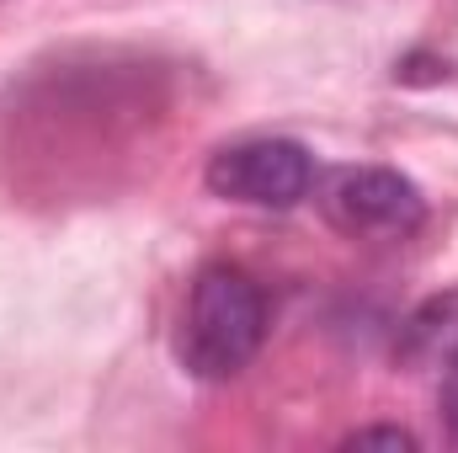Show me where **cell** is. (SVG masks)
Listing matches in <instances>:
<instances>
[{
  "label": "cell",
  "mask_w": 458,
  "mask_h": 453,
  "mask_svg": "<svg viewBox=\"0 0 458 453\" xmlns=\"http://www.w3.org/2000/svg\"><path fill=\"white\" fill-rule=\"evenodd\" d=\"M267 326H272L267 288L245 267L214 261L198 272L187 294V310L176 326V363L203 384H229L267 346Z\"/></svg>",
  "instance_id": "obj_1"
},
{
  "label": "cell",
  "mask_w": 458,
  "mask_h": 453,
  "mask_svg": "<svg viewBox=\"0 0 458 453\" xmlns=\"http://www.w3.org/2000/svg\"><path fill=\"white\" fill-rule=\"evenodd\" d=\"M203 182L225 203L283 214V209H299L315 192L320 171H315V155L299 139H240V144H225L208 160Z\"/></svg>",
  "instance_id": "obj_2"
},
{
  "label": "cell",
  "mask_w": 458,
  "mask_h": 453,
  "mask_svg": "<svg viewBox=\"0 0 458 453\" xmlns=\"http://www.w3.org/2000/svg\"><path fill=\"white\" fill-rule=\"evenodd\" d=\"M326 219L352 240H405L427 225V198L389 166H346L326 182Z\"/></svg>",
  "instance_id": "obj_3"
},
{
  "label": "cell",
  "mask_w": 458,
  "mask_h": 453,
  "mask_svg": "<svg viewBox=\"0 0 458 453\" xmlns=\"http://www.w3.org/2000/svg\"><path fill=\"white\" fill-rule=\"evenodd\" d=\"M443 373V384H437V411H443V427H448V438L458 443V357L448 368H437Z\"/></svg>",
  "instance_id": "obj_6"
},
{
  "label": "cell",
  "mask_w": 458,
  "mask_h": 453,
  "mask_svg": "<svg viewBox=\"0 0 458 453\" xmlns=\"http://www.w3.org/2000/svg\"><path fill=\"white\" fill-rule=\"evenodd\" d=\"M400 357L411 368H448L458 357V288L427 299L400 326Z\"/></svg>",
  "instance_id": "obj_4"
},
{
  "label": "cell",
  "mask_w": 458,
  "mask_h": 453,
  "mask_svg": "<svg viewBox=\"0 0 458 453\" xmlns=\"http://www.w3.org/2000/svg\"><path fill=\"white\" fill-rule=\"evenodd\" d=\"M346 449H416V432H405V427H357L346 438Z\"/></svg>",
  "instance_id": "obj_5"
}]
</instances>
